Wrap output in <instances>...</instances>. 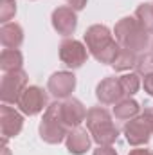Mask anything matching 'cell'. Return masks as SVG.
Wrapping results in <instances>:
<instances>
[{
	"instance_id": "1",
	"label": "cell",
	"mask_w": 153,
	"mask_h": 155,
	"mask_svg": "<svg viewBox=\"0 0 153 155\" xmlns=\"http://www.w3.org/2000/svg\"><path fill=\"white\" fill-rule=\"evenodd\" d=\"M85 45H86L88 52L99 63H108V65L114 63V60L121 51V45L117 43V40H114V35L110 33V29L106 25H101V24L90 25L86 29Z\"/></svg>"
},
{
	"instance_id": "2",
	"label": "cell",
	"mask_w": 153,
	"mask_h": 155,
	"mask_svg": "<svg viewBox=\"0 0 153 155\" xmlns=\"http://www.w3.org/2000/svg\"><path fill=\"white\" fill-rule=\"evenodd\" d=\"M115 40L121 47L137 52H144L150 47V33L141 25V22L135 16H124L121 18L114 27Z\"/></svg>"
},
{
	"instance_id": "3",
	"label": "cell",
	"mask_w": 153,
	"mask_h": 155,
	"mask_svg": "<svg viewBox=\"0 0 153 155\" xmlns=\"http://www.w3.org/2000/svg\"><path fill=\"white\" fill-rule=\"evenodd\" d=\"M70 128L61 119V103L56 99L45 108L43 119L40 123V137L47 144H60L67 139Z\"/></svg>"
},
{
	"instance_id": "4",
	"label": "cell",
	"mask_w": 153,
	"mask_h": 155,
	"mask_svg": "<svg viewBox=\"0 0 153 155\" xmlns=\"http://www.w3.org/2000/svg\"><path fill=\"white\" fill-rule=\"evenodd\" d=\"M27 74L24 71L4 72L0 81V99L5 105H16L22 92L27 88Z\"/></svg>"
},
{
	"instance_id": "5",
	"label": "cell",
	"mask_w": 153,
	"mask_h": 155,
	"mask_svg": "<svg viewBox=\"0 0 153 155\" xmlns=\"http://www.w3.org/2000/svg\"><path fill=\"white\" fill-rule=\"evenodd\" d=\"M16 105L24 116H38L40 112H43V108L49 107V97L41 87L31 85L22 92Z\"/></svg>"
},
{
	"instance_id": "6",
	"label": "cell",
	"mask_w": 153,
	"mask_h": 155,
	"mask_svg": "<svg viewBox=\"0 0 153 155\" xmlns=\"http://www.w3.org/2000/svg\"><path fill=\"white\" fill-rule=\"evenodd\" d=\"M88 58V49L83 41L74 38H65L60 43V60L65 67L69 69H79L83 63H86Z\"/></svg>"
},
{
	"instance_id": "7",
	"label": "cell",
	"mask_w": 153,
	"mask_h": 155,
	"mask_svg": "<svg viewBox=\"0 0 153 155\" xmlns=\"http://www.w3.org/2000/svg\"><path fill=\"white\" fill-rule=\"evenodd\" d=\"M50 22H52V27L58 35L69 38L76 33L77 27V15L76 11L69 5H60L52 11V16H50Z\"/></svg>"
},
{
	"instance_id": "8",
	"label": "cell",
	"mask_w": 153,
	"mask_h": 155,
	"mask_svg": "<svg viewBox=\"0 0 153 155\" xmlns=\"http://www.w3.org/2000/svg\"><path fill=\"white\" fill-rule=\"evenodd\" d=\"M76 88V76L69 71H58L49 78L47 90L56 99H69Z\"/></svg>"
},
{
	"instance_id": "9",
	"label": "cell",
	"mask_w": 153,
	"mask_h": 155,
	"mask_svg": "<svg viewBox=\"0 0 153 155\" xmlns=\"http://www.w3.org/2000/svg\"><path fill=\"white\" fill-rule=\"evenodd\" d=\"M24 128V116L15 110L9 105H2L0 107V130H2V137L9 139V137H16Z\"/></svg>"
},
{
	"instance_id": "10",
	"label": "cell",
	"mask_w": 153,
	"mask_h": 155,
	"mask_svg": "<svg viewBox=\"0 0 153 155\" xmlns=\"http://www.w3.org/2000/svg\"><path fill=\"white\" fill-rule=\"evenodd\" d=\"M122 134L128 141V144L132 146H142V144H148L150 137H151V130L148 128V124L144 123V119L139 117H133L130 121H126L124 128H122Z\"/></svg>"
},
{
	"instance_id": "11",
	"label": "cell",
	"mask_w": 153,
	"mask_h": 155,
	"mask_svg": "<svg viewBox=\"0 0 153 155\" xmlns=\"http://www.w3.org/2000/svg\"><path fill=\"white\" fill-rule=\"evenodd\" d=\"M122 88L119 83V78H105L96 87V97L101 105H115L122 99Z\"/></svg>"
},
{
	"instance_id": "12",
	"label": "cell",
	"mask_w": 153,
	"mask_h": 155,
	"mask_svg": "<svg viewBox=\"0 0 153 155\" xmlns=\"http://www.w3.org/2000/svg\"><path fill=\"white\" fill-rule=\"evenodd\" d=\"M61 119L63 123L72 130L77 128L83 121H86V108L85 105L76 99V97H69L61 103Z\"/></svg>"
},
{
	"instance_id": "13",
	"label": "cell",
	"mask_w": 153,
	"mask_h": 155,
	"mask_svg": "<svg viewBox=\"0 0 153 155\" xmlns=\"http://www.w3.org/2000/svg\"><path fill=\"white\" fill-rule=\"evenodd\" d=\"M67 143V150L69 153L72 155H83L90 150V144H92V135L90 132H86L85 128L77 126V128H72L65 139Z\"/></svg>"
},
{
	"instance_id": "14",
	"label": "cell",
	"mask_w": 153,
	"mask_h": 155,
	"mask_svg": "<svg viewBox=\"0 0 153 155\" xmlns=\"http://www.w3.org/2000/svg\"><path fill=\"white\" fill-rule=\"evenodd\" d=\"M88 132L92 135V141L97 143L99 146H112L117 141V137H119V128L114 124L112 119L105 121V123H101V124H97L94 128H90Z\"/></svg>"
},
{
	"instance_id": "15",
	"label": "cell",
	"mask_w": 153,
	"mask_h": 155,
	"mask_svg": "<svg viewBox=\"0 0 153 155\" xmlns=\"http://www.w3.org/2000/svg\"><path fill=\"white\" fill-rule=\"evenodd\" d=\"M0 41L5 49H18L24 43V29L15 22H7L0 27Z\"/></svg>"
},
{
	"instance_id": "16",
	"label": "cell",
	"mask_w": 153,
	"mask_h": 155,
	"mask_svg": "<svg viewBox=\"0 0 153 155\" xmlns=\"http://www.w3.org/2000/svg\"><path fill=\"white\" fill-rule=\"evenodd\" d=\"M24 65V56L18 49H4L0 54V69L4 72H13V71H22Z\"/></svg>"
},
{
	"instance_id": "17",
	"label": "cell",
	"mask_w": 153,
	"mask_h": 155,
	"mask_svg": "<svg viewBox=\"0 0 153 155\" xmlns=\"http://www.w3.org/2000/svg\"><path fill=\"white\" fill-rule=\"evenodd\" d=\"M139 112H141V107H139V103H137L135 99H132V97L121 99L119 103H115V107H114L115 119H121V121H130V119H133V117L139 116Z\"/></svg>"
},
{
	"instance_id": "18",
	"label": "cell",
	"mask_w": 153,
	"mask_h": 155,
	"mask_svg": "<svg viewBox=\"0 0 153 155\" xmlns=\"http://www.w3.org/2000/svg\"><path fill=\"white\" fill-rule=\"evenodd\" d=\"M135 63H137V54L133 51H130V49L121 47V51H119L117 58L114 60L112 67L117 72H124V71H130L132 67H135Z\"/></svg>"
},
{
	"instance_id": "19",
	"label": "cell",
	"mask_w": 153,
	"mask_h": 155,
	"mask_svg": "<svg viewBox=\"0 0 153 155\" xmlns=\"http://www.w3.org/2000/svg\"><path fill=\"white\" fill-rule=\"evenodd\" d=\"M119 83H121V88H122V94L126 97H132L133 94L139 92L141 88V78L137 72H130V74H122L119 78Z\"/></svg>"
},
{
	"instance_id": "20",
	"label": "cell",
	"mask_w": 153,
	"mask_h": 155,
	"mask_svg": "<svg viewBox=\"0 0 153 155\" xmlns=\"http://www.w3.org/2000/svg\"><path fill=\"white\" fill-rule=\"evenodd\" d=\"M135 18L141 22V25L150 33L153 35V4H141L137 9H135Z\"/></svg>"
},
{
	"instance_id": "21",
	"label": "cell",
	"mask_w": 153,
	"mask_h": 155,
	"mask_svg": "<svg viewBox=\"0 0 153 155\" xmlns=\"http://www.w3.org/2000/svg\"><path fill=\"white\" fill-rule=\"evenodd\" d=\"M135 71L137 74H148L153 72V51L151 52H144L141 56H137V63H135Z\"/></svg>"
},
{
	"instance_id": "22",
	"label": "cell",
	"mask_w": 153,
	"mask_h": 155,
	"mask_svg": "<svg viewBox=\"0 0 153 155\" xmlns=\"http://www.w3.org/2000/svg\"><path fill=\"white\" fill-rule=\"evenodd\" d=\"M16 15V2L15 0H0V22L7 24Z\"/></svg>"
},
{
	"instance_id": "23",
	"label": "cell",
	"mask_w": 153,
	"mask_h": 155,
	"mask_svg": "<svg viewBox=\"0 0 153 155\" xmlns=\"http://www.w3.org/2000/svg\"><path fill=\"white\" fill-rule=\"evenodd\" d=\"M141 117L144 119V123L148 124V128L151 130V134H153V107H148V108H144V112L141 114Z\"/></svg>"
},
{
	"instance_id": "24",
	"label": "cell",
	"mask_w": 153,
	"mask_h": 155,
	"mask_svg": "<svg viewBox=\"0 0 153 155\" xmlns=\"http://www.w3.org/2000/svg\"><path fill=\"white\" fill-rule=\"evenodd\" d=\"M142 85H144V90L153 97V72H148L144 74V79H142Z\"/></svg>"
},
{
	"instance_id": "25",
	"label": "cell",
	"mask_w": 153,
	"mask_h": 155,
	"mask_svg": "<svg viewBox=\"0 0 153 155\" xmlns=\"http://www.w3.org/2000/svg\"><path fill=\"white\" fill-rule=\"evenodd\" d=\"M94 155H119L114 146H97L94 150Z\"/></svg>"
},
{
	"instance_id": "26",
	"label": "cell",
	"mask_w": 153,
	"mask_h": 155,
	"mask_svg": "<svg viewBox=\"0 0 153 155\" xmlns=\"http://www.w3.org/2000/svg\"><path fill=\"white\" fill-rule=\"evenodd\" d=\"M86 2L88 0H67V4H69V7H72L74 11H81V9H85V5H86Z\"/></svg>"
},
{
	"instance_id": "27",
	"label": "cell",
	"mask_w": 153,
	"mask_h": 155,
	"mask_svg": "<svg viewBox=\"0 0 153 155\" xmlns=\"http://www.w3.org/2000/svg\"><path fill=\"white\" fill-rule=\"evenodd\" d=\"M128 155H153L151 150H146V148H135V150H132Z\"/></svg>"
},
{
	"instance_id": "28",
	"label": "cell",
	"mask_w": 153,
	"mask_h": 155,
	"mask_svg": "<svg viewBox=\"0 0 153 155\" xmlns=\"http://www.w3.org/2000/svg\"><path fill=\"white\" fill-rule=\"evenodd\" d=\"M2 150H4V155H9V150H7V146H5V144H2Z\"/></svg>"
}]
</instances>
